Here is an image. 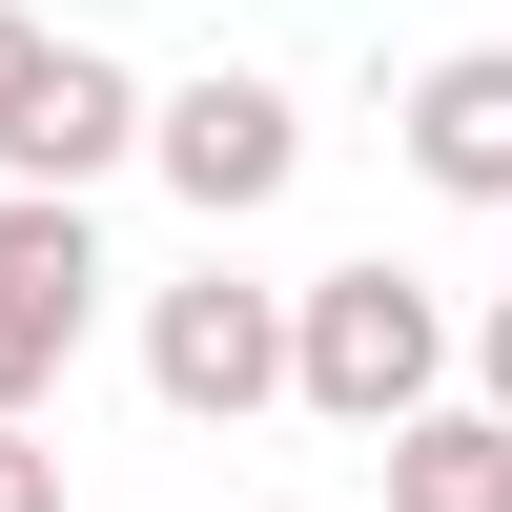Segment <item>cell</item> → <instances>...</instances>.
I'll return each instance as SVG.
<instances>
[{
	"label": "cell",
	"mask_w": 512,
	"mask_h": 512,
	"mask_svg": "<svg viewBox=\"0 0 512 512\" xmlns=\"http://www.w3.org/2000/svg\"><path fill=\"white\" fill-rule=\"evenodd\" d=\"M390 144H410V185H431V205H512V41H451V62H410Z\"/></svg>",
	"instance_id": "6"
},
{
	"label": "cell",
	"mask_w": 512,
	"mask_h": 512,
	"mask_svg": "<svg viewBox=\"0 0 512 512\" xmlns=\"http://www.w3.org/2000/svg\"><path fill=\"white\" fill-rule=\"evenodd\" d=\"M144 164V82L103 62V41H41V82L0 103V205H82Z\"/></svg>",
	"instance_id": "5"
},
{
	"label": "cell",
	"mask_w": 512,
	"mask_h": 512,
	"mask_svg": "<svg viewBox=\"0 0 512 512\" xmlns=\"http://www.w3.org/2000/svg\"><path fill=\"white\" fill-rule=\"evenodd\" d=\"M41 41H62V21H21V0H0V103H21V82H41Z\"/></svg>",
	"instance_id": "10"
},
{
	"label": "cell",
	"mask_w": 512,
	"mask_h": 512,
	"mask_svg": "<svg viewBox=\"0 0 512 512\" xmlns=\"http://www.w3.org/2000/svg\"><path fill=\"white\" fill-rule=\"evenodd\" d=\"M144 390L185 410V431H246V410H287V287H246L226 246H205L185 287H144Z\"/></svg>",
	"instance_id": "3"
},
{
	"label": "cell",
	"mask_w": 512,
	"mask_h": 512,
	"mask_svg": "<svg viewBox=\"0 0 512 512\" xmlns=\"http://www.w3.org/2000/svg\"><path fill=\"white\" fill-rule=\"evenodd\" d=\"M144 164L185 185V226L226 246V226H267V205L308 185V103H287V82H246V62H205V82H144Z\"/></svg>",
	"instance_id": "2"
},
{
	"label": "cell",
	"mask_w": 512,
	"mask_h": 512,
	"mask_svg": "<svg viewBox=\"0 0 512 512\" xmlns=\"http://www.w3.org/2000/svg\"><path fill=\"white\" fill-rule=\"evenodd\" d=\"M82 328H103V226L82 205H0V431H41Z\"/></svg>",
	"instance_id": "4"
},
{
	"label": "cell",
	"mask_w": 512,
	"mask_h": 512,
	"mask_svg": "<svg viewBox=\"0 0 512 512\" xmlns=\"http://www.w3.org/2000/svg\"><path fill=\"white\" fill-rule=\"evenodd\" d=\"M0 512H62V451L41 431H0Z\"/></svg>",
	"instance_id": "9"
},
{
	"label": "cell",
	"mask_w": 512,
	"mask_h": 512,
	"mask_svg": "<svg viewBox=\"0 0 512 512\" xmlns=\"http://www.w3.org/2000/svg\"><path fill=\"white\" fill-rule=\"evenodd\" d=\"M451 369H472V410H492V431H512V287H492L472 328H451Z\"/></svg>",
	"instance_id": "8"
},
{
	"label": "cell",
	"mask_w": 512,
	"mask_h": 512,
	"mask_svg": "<svg viewBox=\"0 0 512 512\" xmlns=\"http://www.w3.org/2000/svg\"><path fill=\"white\" fill-rule=\"evenodd\" d=\"M390 512H512V431H492L472 390H431L390 431Z\"/></svg>",
	"instance_id": "7"
},
{
	"label": "cell",
	"mask_w": 512,
	"mask_h": 512,
	"mask_svg": "<svg viewBox=\"0 0 512 512\" xmlns=\"http://www.w3.org/2000/svg\"><path fill=\"white\" fill-rule=\"evenodd\" d=\"M267 512H287V492H267Z\"/></svg>",
	"instance_id": "11"
},
{
	"label": "cell",
	"mask_w": 512,
	"mask_h": 512,
	"mask_svg": "<svg viewBox=\"0 0 512 512\" xmlns=\"http://www.w3.org/2000/svg\"><path fill=\"white\" fill-rule=\"evenodd\" d=\"M431 390H451V287H410L390 246L287 287V410H328V431H369V451H390Z\"/></svg>",
	"instance_id": "1"
}]
</instances>
